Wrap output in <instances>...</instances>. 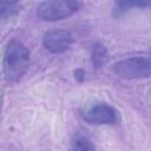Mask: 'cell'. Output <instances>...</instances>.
<instances>
[{
  "label": "cell",
  "instance_id": "1",
  "mask_svg": "<svg viewBox=\"0 0 151 151\" xmlns=\"http://www.w3.org/2000/svg\"><path fill=\"white\" fill-rule=\"evenodd\" d=\"M31 54L26 45L18 40L12 39L6 45L2 58V71L5 80L8 84L19 81L29 67Z\"/></svg>",
  "mask_w": 151,
  "mask_h": 151
},
{
  "label": "cell",
  "instance_id": "2",
  "mask_svg": "<svg viewBox=\"0 0 151 151\" xmlns=\"http://www.w3.org/2000/svg\"><path fill=\"white\" fill-rule=\"evenodd\" d=\"M80 7L79 0H45L37 7V15L44 21H58L74 15Z\"/></svg>",
  "mask_w": 151,
  "mask_h": 151
},
{
  "label": "cell",
  "instance_id": "3",
  "mask_svg": "<svg viewBox=\"0 0 151 151\" xmlns=\"http://www.w3.org/2000/svg\"><path fill=\"white\" fill-rule=\"evenodd\" d=\"M112 71L123 79L151 78V57H131L122 59L113 65Z\"/></svg>",
  "mask_w": 151,
  "mask_h": 151
},
{
  "label": "cell",
  "instance_id": "4",
  "mask_svg": "<svg viewBox=\"0 0 151 151\" xmlns=\"http://www.w3.org/2000/svg\"><path fill=\"white\" fill-rule=\"evenodd\" d=\"M80 117L91 125H114L120 119L117 109L106 103H97L86 106L80 111Z\"/></svg>",
  "mask_w": 151,
  "mask_h": 151
},
{
  "label": "cell",
  "instance_id": "5",
  "mask_svg": "<svg viewBox=\"0 0 151 151\" xmlns=\"http://www.w3.org/2000/svg\"><path fill=\"white\" fill-rule=\"evenodd\" d=\"M74 38L66 29H51L42 35V46L51 53H64L71 48Z\"/></svg>",
  "mask_w": 151,
  "mask_h": 151
},
{
  "label": "cell",
  "instance_id": "6",
  "mask_svg": "<svg viewBox=\"0 0 151 151\" xmlns=\"http://www.w3.org/2000/svg\"><path fill=\"white\" fill-rule=\"evenodd\" d=\"M131 8L151 9V0H114L113 14L116 17H120Z\"/></svg>",
  "mask_w": 151,
  "mask_h": 151
},
{
  "label": "cell",
  "instance_id": "7",
  "mask_svg": "<svg viewBox=\"0 0 151 151\" xmlns=\"http://www.w3.org/2000/svg\"><path fill=\"white\" fill-rule=\"evenodd\" d=\"M21 8L22 5L20 0H0V17L2 20L18 15Z\"/></svg>",
  "mask_w": 151,
  "mask_h": 151
},
{
  "label": "cell",
  "instance_id": "8",
  "mask_svg": "<svg viewBox=\"0 0 151 151\" xmlns=\"http://www.w3.org/2000/svg\"><path fill=\"white\" fill-rule=\"evenodd\" d=\"M107 60H109V52H107L106 47L100 42H96L94 45H92L91 61H92L93 66L101 67L107 63Z\"/></svg>",
  "mask_w": 151,
  "mask_h": 151
},
{
  "label": "cell",
  "instance_id": "9",
  "mask_svg": "<svg viewBox=\"0 0 151 151\" xmlns=\"http://www.w3.org/2000/svg\"><path fill=\"white\" fill-rule=\"evenodd\" d=\"M72 149L74 150H93L96 149L94 144H92V142L83 136V134H78L72 139Z\"/></svg>",
  "mask_w": 151,
  "mask_h": 151
}]
</instances>
